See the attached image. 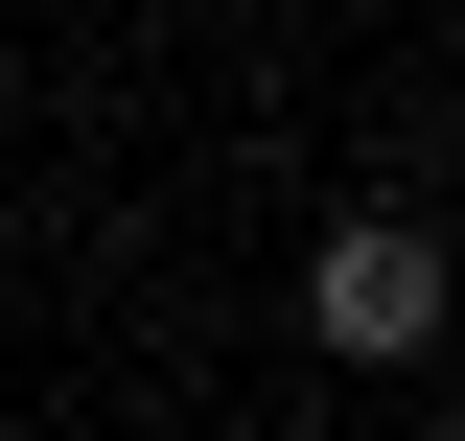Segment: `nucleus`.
<instances>
[{
	"label": "nucleus",
	"instance_id": "obj_1",
	"mask_svg": "<svg viewBox=\"0 0 465 441\" xmlns=\"http://www.w3.org/2000/svg\"><path fill=\"white\" fill-rule=\"evenodd\" d=\"M302 348H349V372H419V348H442V232H326V256H302Z\"/></svg>",
	"mask_w": 465,
	"mask_h": 441
}]
</instances>
